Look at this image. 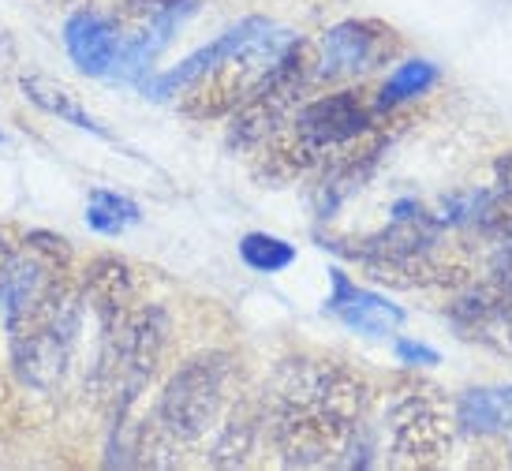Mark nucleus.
<instances>
[{"instance_id": "obj_8", "label": "nucleus", "mask_w": 512, "mask_h": 471, "mask_svg": "<svg viewBox=\"0 0 512 471\" xmlns=\"http://www.w3.org/2000/svg\"><path fill=\"white\" fill-rule=\"evenodd\" d=\"M79 292H83V303L94 307L101 326V348H113L116 333L124 326V318L135 307V273H131V262L120 255H98L86 262L83 281H79Z\"/></svg>"}, {"instance_id": "obj_15", "label": "nucleus", "mask_w": 512, "mask_h": 471, "mask_svg": "<svg viewBox=\"0 0 512 471\" xmlns=\"http://www.w3.org/2000/svg\"><path fill=\"white\" fill-rule=\"evenodd\" d=\"M143 221V210L139 202L120 195V191H109V187H94L90 199H86V225L98 236H120L124 229L139 225Z\"/></svg>"}, {"instance_id": "obj_6", "label": "nucleus", "mask_w": 512, "mask_h": 471, "mask_svg": "<svg viewBox=\"0 0 512 471\" xmlns=\"http://www.w3.org/2000/svg\"><path fill=\"white\" fill-rule=\"evenodd\" d=\"M314 53H318V68H314L318 83L359 79L382 68L397 53V30L385 27L382 19H344L322 34Z\"/></svg>"}, {"instance_id": "obj_2", "label": "nucleus", "mask_w": 512, "mask_h": 471, "mask_svg": "<svg viewBox=\"0 0 512 471\" xmlns=\"http://www.w3.org/2000/svg\"><path fill=\"white\" fill-rule=\"evenodd\" d=\"M232 378H236V363L221 348L184 359L157 393L154 423L176 445L206 438L217 427V419L232 397L228 393Z\"/></svg>"}, {"instance_id": "obj_14", "label": "nucleus", "mask_w": 512, "mask_h": 471, "mask_svg": "<svg viewBox=\"0 0 512 471\" xmlns=\"http://www.w3.org/2000/svg\"><path fill=\"white\" fill-rule=\"evenodd\" d=\"M19 90H23V98H27L30 105H38L42 113L57 116V120L72 124V128H79V131H90V135H98V139H113L98 116L86 113L79 94H72V90L64 83H57V79H49V75H23V79H19Z\"/></svg>"}, {"instance_id": "obj_23", "label": "nucleus", "mask_w": 512, "mask_h": 471, "mask_svg": "<svg viewBox=\"0 0 512 471\" xmlns=\"http://www.w3.org/2000/svg\"><path fill=\"white\" fill-rule=\"evenodd\" d=\"M0 146H4V131H0Z\"/></svg>"}, {"instance_id": "obj_21", "label": "nucleus", "mask_w": 512, "mask_h": 471, "mask_svg": "<svg viewBox=\"0 0 512 471\" xmlns=\"http://www.w3.org/2000/svg\"><path fill=\"white\" fill-rule=\"evenodd\" d=\"M397 359H400V363H408V367H434L441 356L430 348V344H419V341L400 337V341H397Z\"/></svg>"}, {"instance_id": "obj_12", "label": "nucleus", "mask_w": 512, "mask_h": 471, "mask_svg": "<svg viewBox=\"0 0 512 471\" xmlns=\"http://www.w3.org/2000/svg\"><path fill=\"white\" fill-rule=\"evenodd\" d=\"M262 423V408H247V404H232L225 419H217L214 445L206 453V464L214 468H243L258 445V430Z\"/></svg>"}, {"instance_id": "obj_11", "label": "nucleus", "mask_w": 512, "mask_h": 471, "mask_svg": "<svg viewBox=\"0 0 512 471\" xmlns=\"http://www.w3.org/2000/svg\"><path fill=\"white\" fill-rule=\"evenodd\" d=\"M270 30V23L266 19H243L240 27H232V30H225L221 38H214L210 45H202V49H195L191 57L180 64V68H172V72H165V75H154V79H146L143 83V90H146V98H157V101H165V98H176L180 90H184L187 83H195L206 68H214L217 60L221 57H228L232 49H243L247 42H255L258 34H266Z\"/></svg>"}, {"instance_id": "obj_7", "label": "nucleus", "mask_w": 512, "mask_h": 471, "mask_svg": "<svg viewBox=\"0 0 512 471\" xmlns=\"http://www.w3.org/2000/svg\"><path fill=\"white\" fill-rule=\"evenodd\" d=\"M79 326H83V292L49 326H42L30 337L8 341V348H12V371L19 374V382L27 389H38V393H53L64 382V371L72 363Z\"/></svg>"}, {"instance_id": "obj_10", "label": "nucleus", "mask_w": 512, "mask_h": 471, "mask_svg": "<svg viewBox=\"0 0 512 471\" xmlns=\"http://www.w3.org/2000/svg\"><path fill=\"white\" fill-rule=\"evenodd\" d=\"M329 281H333V292L326 300V311L337 314L348 329L367 333V337H389V333H397L404 326V311L397 303H389L385 296L370 292V288L352 285L348 273L329 270Z\"/></svg>"}, {"instance_id": "obj_9", "label": "nucleus", "mask_w": 512, "mask_h": 471, "mask_svg": "<svg viewBox=\"0 0 512 471\" xmlns=\"http://www.w3.org/2000/svg\"><path fill=\"white\" fill-rule=\"evenodd\" d=\"M120 45H124L120 23L109 19V15L94 12V8H79L64 23V49H68L75 68L83 75H90V79L113 75Z\"/></svg>"}, {"instance_id": "obj_3", "label": "nucleus", "mask_w": 512, "mask_h": 471, "mask_svg": "<svg viewBox=\"0 0 512 471\" xmlns=\"http://www.w3.org/2000/svg\"><path fill=\"white\" fill-rule=\"evenodd\" d=\"M318 53L311 42L292 38L273 60V68L262 75V83L228 113V146L232 150H258L277 128H285L288 116L303 105V94L311 90Z\"/></svg>"}, {"instance_id": "obj_4", "label": "nucleus", "mask_w": 512, "mask_h": 471, "mask_svg": "<svg viewBox=\"0 0 512 471\" xmlns=\"http://www.w3.org/2000/svg\"><path fill=\"white\" fill-rule=\"evenodd\" d=\"M292 42V34L285 30H266L258 34L255 42H247L243 49H232L228 57H221L214 68L187 83L176 98H180V113L191 116V120H217V116H228L236 105H240L258 83L262 75L273 68V60L281 57V49Z\"/></svg>"}, {"instance_id": "obj_19", "label": "nucleus", "mask_w": 512, "mask_h": 471, "mask_svg": "<svg viewBox=\"0 0 512 471\" xmlns=\"http://www.w3.org/2000/svg\"><path fill=\"white\" fill-rule=\"evenodd\" d=\"M23 247L34 251V255H42L45 262H53V266H64V270H72V243L57 236V232L49 229H30L23 236Z\"/></svg>"}, {"instance_id": "obj_22", "label": "nucleus", "mask_w": 512, "mask_h": 471, "mask_svg": "<svg viewBox=\"0 0 512 471\" xmlns=\"http://www.w3.org/2000/svg\"><path fill=\"white\" fill-rule=\"evenodd\" d=\"M494 184H498V191H509L512 195V150H505L494 161Z\"/></svg>"}, {"instance_id": "obj_20", "label": "nucleus", "mask_w": 512, "mask_h": 471, "mask_svg": "<svg viewBox=\"0 0 512 471\" xmlns=\"http://www.w3.org/2000/svg\"><path fill=\"white\" fill-rule=\"evenodd\" d=\"M479 337L512 356V303H505V307H501V314L483 329V333H479Z\"/></svg>"}, {"instance_id": "obj_1", "label": "nucleus", "mask_w": 512, "mask_h": 471, "mask_svg": "<svg viewBox=\"0 0 512 471\" xmlns=\"http://www.w3.org/2000/svg\"><path fill=\"white\" fill-rule=\"evenodd\" d=\"M370 386L337 359H285L273 371L262 404L273 449L288 468L341 464L352 434L363 427Z\"/></svg>"}, {"instance_id": "obj_5", "label": "nucleus", "mask_w": 512, "mask_h": 471, "mask_svg": "<svg viewBox=\"0 0 512 471\" xmlns=\"http://www.w3.org/2000/svg\"><path fill=\"white\" fill-rule=\"evenodd\" d=\"M385 434H389V449H393L397 464L430 468L453 449L456 419L441 404V397H434V389L400 386L389 397Z\"/></svg>"}, {"instance_id": "obj_17", "label": "nucleus", "mask_w": 512, "mask_h": 471, "mask_svg": "<svg viewBox=\"0 0 512 471\" xmlns=\"http://www.w3.org/2000/svg\"><path fill=\"white\" fill-rule=\"evenodd\" d=\"M240 258L243 266L270 277V273H281L296 262V247L281 236H270V232H247L240 240Z\"/></svg>"}, {"instance_id": "obj_18", "label": "nucleus", "mask_w": 512, "mask_h": 471, "mask_svg": "<svg viewBox=\"0 0 512 471\" xmlns=\"http://www.w3.org/2000/svg\"><path fill=\"white\" fill-rule=\"evenodd\" d=\"M471 229L483 240H512V195L509 191H494V195H479L475 210H471Z\"/></svg>"}, {"instance_id": "obj_16", "label": "nucleus", "mask_w": 512, "mask_h": 471, "mask_svg": "<svg viewBox=\"0 0 512 471\" xmlns=\"http://www.w3.org/2000/svg\"><path fill=\"white\" fill-rule=\"evenodd\" d=\"M434 83H438V64H430V60H408V64H400L397 72L382 83V90H378V109H397L404 101L427 94Z\"/></svg>"}, {"instance_id": "obj_13", "label": "nucleus", "mask_w": 512, "mask_h": 471, "mask_svg": "<svg viewBox=\"0 0 512 471\" xmlns=\"http://www.w3.org/2000/svg\"><path fill=\"white\" fill-rule=\"evenodd\" d=\"M456 430L475 434V438H498L512 430V389L505 386H483L468 389L456 400Z\"/></svg>"}]
</instances>
